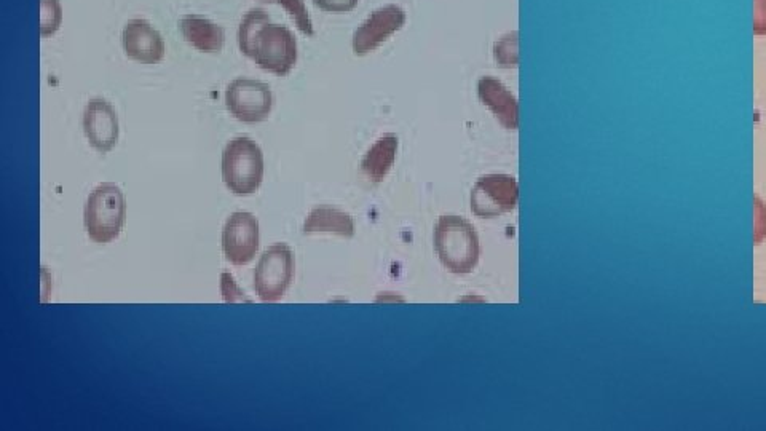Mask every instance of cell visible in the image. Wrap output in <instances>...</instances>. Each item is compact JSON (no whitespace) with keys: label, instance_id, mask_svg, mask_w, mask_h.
<instances>
[{"label":"cell","instance_id":"4","mask_svg":"<svg viewBox=\"0 0 766 431\" xmlns=\"http://www.w3.org/2000/svg\"><path fill=\"white\" fill-rule=\"evenodd\" d=\"M294 278V253L286 243L270 246L254 272V289L262 302H277L285 296Z\"/></svg>","mask_w":766,"mask_h":431},{"label":"cell","instance_id":"9","mask_svg":"<svg viewBox=\"0 0 766 431\" xmlns=\"http://www.w3.org/2000/svg\"><path fill=\"white\" fill-rule=\"evenodd\" d=\"M222 250L233 265H246L253 261L259 250V221L245 211L230 214L222 230Z\"/></svg>","mask_w":766,"mask_h":431},{"label":"cell","instance_id":"7","mask_svg":"<svg viewBox=\"0 0 766 431\" xmlns=\"http://www.w3.org/2000/svg\"><path fill=\"white\" fill-rule=\"evenodd\" d=\"M226 106L230 114L240 122H264L272 112L273 93L264 82L241 77L227 87Z\"/></svg>","mask_w":766,"mask_h":431},{"label":"cell","instance_id":"18","mask_svg":"<svg viewBox=\"0 0 766 431\" xmlns=\"http://www.w3.org/2000/svg\"><path fill=\"white\" fill-rule=\"evenodd\" d=\"M259 2L281 5L304 36L312 37L315 34L313 21L310 18V13H308L304 0H259Z\"/></svg>","mask_w":766,"mask_h":431},{"label":"cell","instance_id":"8","mask_svg":"<svg viewBox=\"0 0 766 431\" xmlns=\"http://www.w3.org/2000/svg\"><path fill=\"white\" fill-rule=\"evenodd\" d=\"M406 21V10L399 5L388 4L377 8L353 32V53L356 56H366L376 52L377 48L406 26Z\"/></svg>","mask_w":766,"mask_h":431},{"label":"cell","instance_id":"2","mask_svg":"<svg viewBox=\"0 0 766 431\" xmlns=\"http://www.w3.org/2000/svg\"><path fill=\"white\" fill-rule=\"evenodd\" d=\"M127 218V205L122 189L112 182L99 184L85 205V229L88 237L99 245L114 242L122 234Z\"/></svg>","mask_w":766,"mask_h":431},{"label":"cell","instance_id":"12","mask_svg":"<svg viewBox=\"0 0 766 431\" xmlns=\"http://www.w3.org/2000/svg\"><path fill=\"white\" fill-rule=\"evenodd\" d=\"M481 103L494 114L506 130L514 131L519 128V103L516 96L505 87L497 77L484 76L476 85Z\"/></svg>","mask_w":766,"mask_h":431},{"label":"cell","instance_id":"19","mask_svg":"<svg viewBox=\"0 0 766 431\" xmlns=\"http://www.w3.org/2000/svg\"><path fill=\"white\" fill-rule=\"evenodd\" d=\"M63 23L60 0H40V36H53Z\"/></svg>","mask_w":766,"mask_h":431},{"label":"cell","instance_id":"3","mask_svg":"<svg viewBox=\"0 0 766 431\" xmlns=\"http://www.w3.org/2000/svg\"><path fill=\"white\" fill-rule=\"evenodd\" d=\"M222 179L235 195L257 192L264 179V154L248 136L230 139L222 152Z\"/></svg>","mask_w":766,"mask_h":431},{"label":"cell","instance_id":"15","mask_svg":"<svg viewBox=\"0 0 766 431\" xmlns=\"http://www.w3.org/2000/svg\"><path fill=\"white\" fill-rule=\"evenodd\" d=\"M304 234H334L352 238L355 235V221L350 214L334 208H315L304 222Z\"/></svg>","mask_w":766,"mask_h":431},{"label":"cell","instance_id":"11","mask_svg":"<svg viewBox=\"0 0 766 431\" xmlns=\"http://www.w3.org/2000/svg\"><path fill=\"white\" fill-rule=\"evenodd\" d=\"M123 50L131 60L157 64L165 58V40L149 21L135 18L125 24L122 32Z\"/></svg>","mask_w":766,"mask_h":431},{"label":"cell","instance_id":"1","mask_svg":"<svg viewBox=\"0 0 766 431\" xmlns=\"http://www.w3.org/2000/svg\"><path fill=\"white\" fill-rule=\"evenodd\" d=\"M435 250L449 272H473L481 256V243L470 222L460 216H443L436 222Z\"/></svg>","mask_w":766,"mask_h":431},{"label":"cell","instance_id":"23","mask_svg":"<svg viewBox=\"0 0 766 431\" xmlns=\"http://www.w3.org/2000/svg\"><path fill=\"white\" fill-rule=\"evenodd\" d=\"M754 34L766 36V0H754Z\"/></svg>","mask_w":766,"mask_h":431},{"label":"cell","instance_id":"6","mask_svg":"<svg viewBox=\"0 0 766 431\" xmlns=\"http://www.w3.org/2000/svg\"><path fill=\"white\" fill-rule=\"evenodd\" d=\"M518 200V181L510 174L482 176L471 190V210L479 218H497L510 213Z\"/></svg>","mask_w":766,"mask_h":431},{"label":"cell","instance_id":"20","mask_svg":"<svg viewBox=\"0 0 766 431\" xmlns=\"http://www.w3.org/2000/svg\"><path fill=\"white\" fill-rule=\"evenodd\" d=\"M754 245L760 246L766 240V203L759 195L754 197Z\"/></svg>","mask_w":766,"mask_h":431},{"label":"cell","instance_id":"10","mask_svg":"<svg viewBox=\"0 0 766 431\" xmlns=\"http://www.w3.org/2000/svg\"><path fill=\"white\" fill-rule=\"evenodd\" d=\"M83 131L88 143L101 154L111 152L119 143V115L106 99L93 98L83 111Z\"/></svg>","mask_w":766,"mask_h":431},{"label":"cell","instance_id":"14","mask_svg":"<svg viewBox=\"0 0 766 431\" xmlns=\"http://www.w3.org/2000/svg\"><path fill=\"white\" fill-rule=\"evenodd\" d=\"M398 147L399 139L395 133H385V135L380 136L376 143L369 147V151L364 154L363 160H361V173L374 184L382 182L395 165Z\"/></svg>","mask_w":766,"mask_h":431},{"label":"cell","instance_id":"22","mask_svg":"<svg viewBox=\"0 0 766 431\" xmlns=\"http://www.w3.org/2000/svg\"><path fill=\"white\" fill-rule=\"evenodd\" d=\"M222 294H224V299H226V302H238V301H245L249 302V299H246L245 293L243 291H240L238 289L237 283H235V280H233L232 275H229V273H222Z\"/></svg>","mask_w":766,"mask_h":431},{"label":"cell","instance_id":"17","mask_svg":"<svg viewBox=\"0 0 766 431\" xmlns=\"http://www.w3.org/2000/svg\"><path fill=\"white\" fill-rule=\"evenodd\" d=\"M495 63L500 69H516L519 66V32L510 31L498 37L492 48Z\"/></svg>","mask_w":766,"mask_h":431},{"label":"cell","instance_id":"21","mask_svg":"<svg viewBox=\"0 0 766 431\" xmlns=\"http://www.w3.org/2000/svg\"><path fill=\"white\" fill-rule=\"evenodd\" d=\"M316 7L328 13H348L355 10L360 0H312Z\"/></svg>","mask_w":766,"mask_h":431},{"label":"cell","instance_id":"16","mask_svg":"<svg viewBox=\"0 0 766 431\" xmlns=\"http://www.w3.org/2000/svg\"><path fill=\"white\" fill-rule=\"evenodd\" d=\"M269 23L270 15L262 8H253L241 18L240 28H238V47L243 55L253 60L259 34Z\"/></svg>","mask_w":766,"mask_h":431},{"label":"cell","instance_id":"13","mask_svg":"<svg viewBox=\"0 0 766 431\" xmlns=\"http://www.w3.org/2000/svg\"><path fill=\"white\" fill-rule=\"evenodd\" d=\"M181 32L187 44L203 53H219L226 42V32L208 18L187 15L181 20Z\"/></svg>","mask_w":766,"mask_h":431},{"label":"cell","instance_id":"5","mask_svg":"<svg viewBox=\"0 0 766 431\" xmlns=\"http://www.w3.org/2000/svg\"><path fill=\"white\" fill-rule=\"evenodd\" d=\"M297 55L293 31L281 24L269 23L259 34L253 60L264 71L285 77L296 68Z\"/></svg>","mask_w":766,"mask_h":431}]
</instances>
